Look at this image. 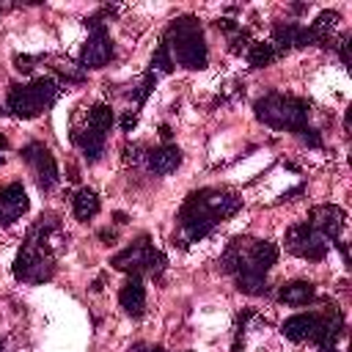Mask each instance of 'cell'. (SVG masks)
I'll return each instance as SVG.
<instances>
[{"label":"cell","instance_id":"obj_1","mask_svg":"<svg viewBox=\"0 0 352 352\" xmlns=\"http://www.w3.org/2000/svg\"><path fill=\"white\" fill-rule=\"evenodd\" d=\"M242 209V198L231 190H217V187H204L198 192H190L187 201L179 209V231L184 242H198L204 239L217 223L226 217L236 214Z\"/></svg>","mask_w":352,"mask_h":352},{"label":"cell","instance_id":"obj_2","mask_svg":"<svg viewBox=\"0 0 352 352\" xmlns=\"http://www.w3.org/2000/svg\"><path fill=\"white\" fill-rule=\"evenodd\" d=\"M58 234L55 220L38 217V223L28 231L25 245L14 258V278L22 283H47L55 275V253L52 236Z\"/></svg>","mask_w":352,"mask_h":352},{"label":"cell","instance_id":"obj_3","mask_svg":"<svg viewBox=\"0 0 352 352\" xmlns=\"http://www.w3.org/2000/svg\"><path fill=\"white\" fill-rule=\"evenodd\" d=\"M162 44L165 50L170 52L173 63L184 66V69H204L206 60H209V50H206V38H204V30L198 25L195 16L184 14V16H176L165 36H162Z\"/></svg>","mask_w":352,"mask_h":352},{"label":"cell","instance_id":"obj_4","mask_svg":"<svg viewBox=\"0 0 352 352\" xmlns=\"http://www.w3.org/2000/svg\"><path fill=\"white\" fill-rule=\"evenodd\" d=\"M256 118L272 129H289V132H302L308 126V113H311V104L300 96H292V94H267L261 96L256 104Z\"/></svg>","mask_w":352,"mask_h":352},{"label":"cell","instance_id":"obj_5","mask_svg":"<svg viewBox=\"0 0 352 352\" xmlns=\"http://www.w3.org/2000/svg\"><path fill=\"white\" fill-rule=\"evenodd\" d=\"M278 261V245L270 239H234L223 258L220 267L231 275H242V272H256V275H267V270Z\"/></svg>","mask_w":352,"mask_h":352},{"label":"cell","instance_id":"obj_6","mask_svg":"<svg viewBox=\"0 0 352 352\" xmlns=\"http://www.w3.org/2000/svg\"><path fill=\"white\" fill-rule=\"evenodd\" d=\"M58 82L52 77H36L28 85H11L8 88V99L6 107L16 116V118H36L38 113H44L47 107L55 104L58 99Z\"/></svg>","mask_w":352,"mask_h":352},{"label":"cell","instance_id":"obj_7","mask_svg":"<svg viewBox=\"0 0 352 352\" xmlns=\"http://www.w3.org/2000/svg\"><path fill=\"white\" fill-rule=\"evenodd\" d=\"M113 270L118 272H126V275H151V278H160L168 267V258L165 253H160L148 236H138L132 245H126L124 250H118L113 258H110Z\"/></svg>","mask_w":352,"mask_h":352},{"label":"cell","instance_id":"obj_8","mask_svg":"<svg viewBox=\"0 0 352 352\" xmlns=\"http://www.w3.org/2000/svg\"><path fill=\"white\" fill-rule=\"evenodd\" d=\"M283 242H286V250L289 253H294V256H300L305 261H322L327 256V250H330V242L316 228H311L308 220L294 223L286 231V239Z\"/></svg>","mask_w":352,"mask_h":352},{"label":"cell","instance_id":"obj_9","mask_svg":"<svg viewBox=\"0 0 352 352\" xmlns=\"http://www.w3.org/2000/svg\"><path fill=\"white\" fill-rule=\"evenodd\" d=\"M22 160L30 165L38 190H52L58 184V179H60L58 176V162H55L52 151L44 143H28L22 148Z\"/></svg>","mask_w":352,"mask_h":352},{"label":"cell","instance_id":"obj_10","mask_svg":"<svg viewBox=\"0 0 352 352\" xmlns=\"http://www.w3.org/2000/svg\"><path fill=\"white\" fill-rule=\"evenodd\" d=\"M85 25L91 28V36H88V41L82 44L80 63H82L85 69H102V66L110 63V58H113V41H110L104 25H102L96 16H91Z\"/></svg>","mask_w":352,"mask_h":352},{"label":"cell","instance_id":"obj_11","mask_svg":"<svg viewBox=\"0 0 352 352\" xmlns=\"http://www.w3.org/2000/svg\"><path fill=\"white\" fill-rule=\"evenodd\" d=\"M344 220H346V212L336 204H322V206H314L311 214H308V223L311 228H316L330 245L341 239V228H344Z\"/></svg>","mask_w":352,"mask_h":352},{"label":"cell","instance_id":"obj_12","mask_svg":"<svg viewBox=\"0 0 352 352\" xmlns=\"http://www.w3.org/2000/svg\"><path fill=\"white\" fill-rule=\"evenodd\" d=\"M30 201H28V192L22 184H6L0 190V226H11L16 223L25 212H28Z\"/></svg>","mask_w":352,"mask_h":352},{"label":"cell","instance_id":"obj_13","mask_svg":"<svg viewBox=\"0 0 352 352\" xmlns=\"http://www.w3.org/2000/svg\"><path fill=\"white\" fill-rule=\"evenodd\" d=\"M275 52H286V50H294V47H308L314 44V36L308 28L302 25H294V22H283V25H275L272 28V41Z\"/></svg>","mask_w":352,"mask_h":352},{"label":"cell","instance_id":"obj_14","mask_svg":"<svg viewBox=\"0 0 352 352\" xmlns=\"http://www.w3.org/2000/svg\"><path fill=\"white\" fill-rule=\"evenodd\" d=\"M118 302L121 308L129 314V316H143L146 311V286H143V278L140 275H129L118 292Z\"/></svg>","mask_w":352,"mask_h":352},{"label":"cell","instance_id":"obj_15","mask_svg":"<svg viewBox=\"0 0 352 352\" xmlns=\"http://www.w3.org/2000/svg\"><path fill=\"white\" fill-rule=\"evenodd\" d=\"M146 162H148V168H151L154 173L165 176V173H173V170L182 165V151H179V146H173V143H162V146H157V148H151V151L146 154Z\"/></svg>","mask_w":352,"mask_h":352},{"label":"cell","instance_id":"obj_16","mask_svg":"<svg viewBox=\"0 0 352 352\" xmlns=\"http://www.w3.org/2000/svg\"><path fill=\"white\" fill-rule=\"evenodd\" d=\"M104 132H99V129H94V126H82V129H74L72 132V140L82 148V154H85V160L88 162H96L99 157H102V151H104Z\"/></svg>","mask_w":352,"mask_h":352},{"label":"cell","instance_id":"obj_17","mask_svg":"<svg viewBox=\"0 0 352 352\" xmlns=\"http://www.w3.org/2000/svg\"><path fill=\"white\" fill-rule=\"evenodd\" d=\"M314 294H316V289H314V283H308V280H292V283L280 286V292H278L280 302L294 305V308L308 305V302L314 300Z\"/></svg>","mask_w":352,"mask_h":352},{"label":"cell","instance_id":"obj_18","mask_svg":"<svg viewBox=\"0 0 352 352\" xmlns=\"http://www.w3.org/2000/svg\"><path fill=\"white\" fill-rule=\"evenodd\" d=\"M99 206H102V204H99V195H96L94 190H88V187L77 190L74 198H72V212H74L77 220H91V217H96Z\"/></svg>","mask_w":352,"mask_h":352},{"label":"cell","instance_id":"obj_19","mask_svg":"<svg viewBox=\"0 0 352 352\" xmlns=\"http://www.w3.org/2000/svg\"><path fill=\"white\" fill-rule=\"evenodd\" d=\"M275 58H278V52H275V47H272L270 41H256V44L248 47V63H250L253 69H264V66H270Z\"/></svg>","mask_w":352,"mask_h":352},{"label":"cell","instance_id":"obj_20","mask_svg":"<svg viewBox=\"0 0 352 352\" xmlns=\"http://www.w3.org/2000/svg\"><path fill=\"white\" fill-rule=\"evenodd\" d=\"M236 280V289L242 294H250V297H261L267 294V275H256V272H242V275H234Z\"/></svg>","mask_w":352,"mask_h":352},{"label":"cell","instance_id":"obj_21","mask_svg":"<svg viewBox=\"0 0 352 352\" xmlns=\"http://www.w3.org/2000/svg\"><path fill=\"white\" fill-rule=\"evenodd\" d=\"M173 58H170V52L165 50V44H160L157 50H154V55H151V72L157 74V72H162V74H168V72H173Z\"/></svg>","mask_w":352,"mask_h":352},{"label":"cell","instance_id":"obj_22","mask_svg":"<svg viewBox=\"0 0 352 352\" xmlns=\"http://www.w3.org/2000/svg\"><path fill=\"white\" fill-rule=\"evenodd\" d=\"M129 352H168L165 346H157V344H135Z\"/></svg>","mask_w":352,"mask_h":352},{"label":"cell","instance_id":"obj_23","mask_svg":"<svg viewBox=\"0 0 352 352\" xmlns=\"http://www.w3.org/2000/svg\"><path fill=\"white\" fill-rule=\"evenodd\" d=\"M135 121H138V116H135V113H126V116L121 118V129H124V132H132Z\"/></svg>","mask_w":352,"mask_h":352},{"label":"cell","instance_id":"obj_24","mask_svg":"<svg viewBox=\"0 0 352 352\" xmlns=\"http://www.w3.org/2000/svg\"><path fill=\"white\" fill-rule=\"evenodd\" d=\"M160 135H162V140H168V138H170V126L162 124V126H160Z\"/></svg>","mask_w":352,"mask_h":352},{"label":"cell","instance_id":"obj_25","mask_svg":"<svg viewBox=\"0 0 352 352\" xmlns=\"http://www.w3.org/2000/svg\"><path fill=\"white\" fill-rule=\"evenodd\" d=\"M319 352H338L336 346H319Z\"/></svg>","mask_w":352,"mask_h":352},{"label":"cell","instance_id":"obj_26","mask_svg":"<svg viewBox=\"0 0 352 352\" xmlns=\"http://www.w3.org/2000/svg\"><path fill=\"white\" fill-rule=\"evenodd\" d=\"M0 352H6V344H3V338H0Z\"/></svg>","mask_w":352,"mask_h":352},{"label":"cell","instance_id":"obj_27","mask_svg":"<svg viewBox=\"0 0 352 352\" xmlns=\"http://www.w3.org/2000/svg\"><path fill=\"white\" fill-rule=\"evenodd\" d=\"M0 162H3V154H0Z\"/></svg>","mask_w":352,"mask_h":352}]
</instances>
